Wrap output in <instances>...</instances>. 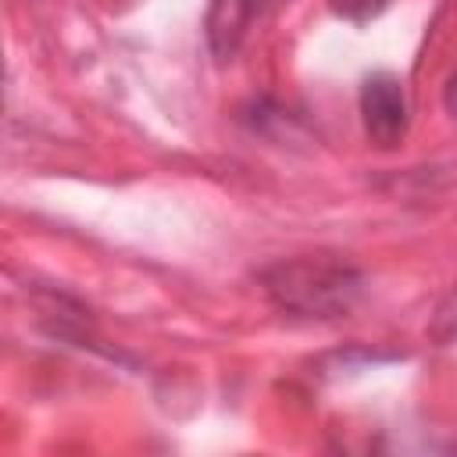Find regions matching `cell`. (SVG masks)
I'll use <instances>...</instances> for the list:
<instances>
[{"label":"cell","mask_w":457,"mask_h":457,"mask_svg":"<svg viewBox=\"0 0 457 457\" xmlns=\"http://www.w3.org/2000/svg\"><path fill=\"white\" fill-rule=\"evenodd\" d=\"M268 300L300 318H339L350 314L364 293V275L336 257H293L261 271Z\"/></svg>","instance_id":"1"},{"label":"cell","mask_w":457,"mask_h":457,"mask_svg":"<svg viewBox=\"0 0 457 457\" xmlns=\"http://www.w3.org/2000/svg\"><path fill=\"white\" fill-rule=\"evenodd\" d=\"M361 121L368 139L378 150H393L403 143L407 125H411V107L403 82L393 71H375L361 86Z\"/></svg>","instance_id":"2"},{"label":"cell","mask_w":457,"mask_h":457,"mask_svg":"<svg viewBox=\"0 0 457 457\" xmlns=\"http://www.w3.org/2000/svg\"><path fill=\"white\" fill-rule=\"evenodd\" d=\"M268 0H214L211 4V14H207V43H211V54L218 61L232 57L243 43V36L250 32L253 18L264 11Z\"/></svg>","instance_id":"3"},{"label":"cell","mask_w":457,"mask_h":457,"mask_svg":"<svg viewBox=\"0 0 457 457\" xmlns=\"http://www.w3.org/2000/svg\"><path fill=\"white\" fill-rule=\"evenodd\" d=\"M428 339L432 343H453L457 339V286L439 300V307L428 321Z\"/></svg>","instance_id":"4"},{"label":"cell","mask_w":457,"mask_h":457,"mask_svg":"<svg viewBox=\"0 0 457 457\" xmlns=\"http://www.w3.org/2000/svg\"><path fill=\"white\" fill-rule=\"evenodd\" d=\"M328 4H332V11H336L339 18L361 25V21H371L375 14H382L389 0H328Z\"/></svg>","instance_id":"5"},{"label":"cell","mask_w":457,"mask_h":457,"mask_svg":"<svg viewBox=\"0 0 457 457\" xmlns=\"http://www.w3.org/2000/svg\"><path fill=\"white\" fill-rule=\"evenodd\" d=\"M443 107L457 118V68L450 71V79H446V89H443Z\"/></svg>","instance_id":"6"}]
</instances>
